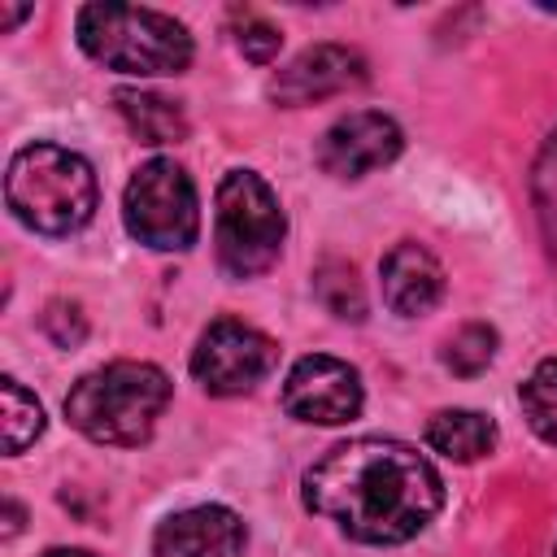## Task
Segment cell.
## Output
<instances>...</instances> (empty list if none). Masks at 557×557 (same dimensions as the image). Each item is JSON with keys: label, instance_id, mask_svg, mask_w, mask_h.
I'll use <instances>...</instances> for the list:
<instances>
[{"label": "cell", "instance_id": "obj_1", "mask_svg": "<svg viewBox=\"0 0 557 557\" xmlns=\"http://www.w3.org/2000/svg\"><path fill=\"white\" fill-rule=\"evenodd\" d=\"M305 505L361 544H400L440 513L444 483L409 444L348 440L305 470Z\"/></svg>", "mask_w": 557, "mask_h": 557}, {"label": "cell", "instance_id": "obj_2", "mask_svg": "<svg viewBox=\"0 0 557 557\" xmlns=\"http://www.w3.org/2000/svg\"><path fill=\"white\" fill-rule=\"evenodd\" d=\"M170 405V379L148 361H113L83 374L65 396V418L96 444L135 448Z\"/></svg>", "mask_w": 557, "mask_h": 557}, {"label": "cell", "instance_id": "obj_3", "mask_svg": "<svg viewBox=\"0 0 557 557\" xmlns=\"http://www.w3.org/2000/svg\"><path fill=\"white\" fill-rule=\"evenodd\" d=\"M4 200L17 222L44 235H70L96 213L91 165L57 144H26L4 174Z\"/></svg>", "mask_w": 557, "mask_h": 557}, {"label": "cell", "instance_id": "obj_4", "mask_svg": "<svg viewBox=\"0 0 557 557\" xmlns=\"http://www.w3.org/2000/svg\"><path fill=\"white\" fill-rule=\"evenodd\" d=\"M78 44L122 74H178L191 61V35L183 22L139 4H87L78 9Z\"/></svg>", "mask_w": 557, "mask_h": 557}, {"label": "cell", "instance_id": "obj_5", "mask_svg": "<svg viewBox=\"0 0 557 557\" xmlns=\"http://www.w3.org/2000/svg\"><path fill=\"white\" fill-rule=\"evenodd\" d=\"M283 213L265 178L252 170H226L218 183V261L231 278H252L278 261Z\"/></svg>", "mask_w": 557, "mask_h": 557}, {"label": "cell", "instance_id": "obj_6", "mask_svg": "<svg viewBox=\"0 0 557 557\" xmlns=\"http://www.w3.org/2000/svg\"><path fill=\"white\" fill-rule=\"evenodd\" d=\"M122 218H126V231L148 248H161V252L191 248L200 231V209H196V187L183 174V165L165 157L139 165L135 178L126 183Z\"/></svg>", "mask_w": 557, "mask_h": 557}, {"label": "cell", "instance_id": "obj_7", "mask_svg": "<svg viewBox=\"0 0 557 557\" xmlns=\"http://www.w3.org/2000/svg\"><path fill=\"white\" fill-rule=\"evenodd\" d=\"M274 357L278 348L270 335H261L257 326L239 318H218L191 352V374L213 396H239V392H252L270 374Z\"/></svg>", "mask_w": 557, "mask_h": 557}, {"label": "cell", "instance_id": "obj_8", "mask_svg": "<svg viewBox=\"0 0 557 557\" xmlns=\"http://www.w3.org/2000/svg\"><path fill=\"white\" fill-rule=\"evenodd\" d=\"M283 409L318 426L352 422L361 413V379L339 357H326V352L300 357L283 383Z\"/></svg>", "mask_w": 557, "mask_h": 557}, {"label": "cell", "instance_id": "obj_9", "mask_svg": "<svg viewBox=\"0 0 557 557\" xmlns=\"http://www.w3.org/2000/svg\"><path fill=\"white\" fill-rule=\"evenodd\" d=\"M400 148H405L400 126H396L392 117H383V113L361 109V113L339 117V122L322 135V144H318V165H322L326 174H335V178H361V174H370V170H379V165H392V161L400 157Z\"/></svg>", "mask_w": 557, "mask_h": 557}, {"label": "cell", "instance_id": "obj_10", "mask_svg": "<svg viewBox=\"0 0 557 557\" xmlns=\"http://www.w3.org/2000/svg\"><path fill=\"white\" fill-rule=\"evenodd\" d=\"M361 83H366L361 52H352L344 44H313L270 78V96L278 104L296 109V104H313V100L339 96V91L361 87Z\"/></svg>", "mask_w": 557, "mask_h": 557}, {"label": "cell", "instance_id": "obj_11", "mask_svg": "<svg viewBox=\"0 0 557 557\" xmlns=\"http://www.w3.org/2000/svg\"><path fill=\"white\" fill-rule=\"evenodd\" d=\"M152 553L157 557H244V522L222 505H196L157 527Z\"/></svg>", "mask_w": 557, "mask_h": 557}, {"label": "cell", "instance_id": "obj_12", "mask_svg": "<svg viewBox=\"0 0 557 557\" xmlns=\"http://www.w3.org/2000/svg\"><path fill=\"white\" fill-rule=\"evenodd\" d=\"M440 296H444V270L422 244L405 239L383 257V300L392 305V313L422 318L440 305Z\"/></svg>", "mask_w": 557, "mask_h": 557}, {"label": "cell", "instance_id": "obj_13", "mask_svg": "<svg viewBox=\"0 0 557 557\" xmlns=\"http://www.w3.org/2000/svg\"><path fill=\"white\" fill-rule=\"evenodd\" d=\"M426 444L453 461H479L483 453H492L496 426H492V418H483L474 409H440L426 422Z\"/></svg>", "mask_w": 557, "mask_h": 557}, {"label": "cell", "instance_id": "obj_14", "mask_svg": "<svg viewBox=\"0 0 557 557\" xmlns=\"http://www.w3.org/2000/svg\"><path fill=\"white\" fill-rule=\"evenodd\" d=\"M113 104L126 117V126L139 135V144H178V139H187L183 109L174 100L157 96V91H131V87H122L113 96Z\"/></svg>", "mask_w": 557, "mask_h": 557}, {"label": "cell", "instance_id": "obj_15", "mask_svg": "<svg viewBox=\"0 0 557 557\" xmlns=\"http://www.w3.org/2000/svg\"><path fill=\"white\" fill-rule=\"evenodd\" d=\"M518 396H522V413H527L531 431L557 448V357L540 361Z\"/></svg>", "mask_w": 557, "mask_h": 557}, {"label": "cell", "instance_id": "obj_16", "mask_svg": "<svg viewBox=\"0 0 557 557\" xmlns=\"http://www.w3.org/2000/svg\"><path fill=\"white\" fill-rule=\"evenodd\" d=\"M0 396H4V453L17 457L44 431V409H39V400L17 379H4L0 383Z\"/></svg>", "mask_w": 557, "mask_h": 557}, {"label": "cell", "instance_id": "obj_17", "mask_svg": "<svg viewBox=\"0 0 557 557\" xmlns=\"http://www.w3.org/2000/svg\"><path fill=\"white\" fill-rule=\"evenodd\" d=\"M313 283H318L322 305H326L335 318H348V322H361V318H366L361 283H357V274H352V265H348V261H322Z\"/></svg>", "mask_w": 557, "mask_h": 557}, {"label": "cell", "instance_id": "obj_18", "mask_svg": "<svg viewBox=\"0 0 557 557\" xmlns=\"http://www.w3.org/2000/svg\"><path fill=\"white\" fill-rule=\"evenodd\" d=\"M531 200H535V218H540V231L548 239V252L557 257V131L548 135V144H544V152L535 161Z\"/></svg>", "mask_w": 557, "mask_h": 557}, {"label": "cell", "instance_id": "obj_19", "mask_svg": "<svg viewBox=\"0 0 557 557\" xmlns=\"http://www.w3.org/2000/svg\"><path fill=\"white\" fill-rule=\"evenodd\" d=\"M492 352H496V331L483 326V322H470V326H461V331L448 339L444 366H448L453 374L470 379V374H479V370L492 361Z\"/></svg>", "mask_w": 557, "mask_h": 557}, {"label": "cell", "instance_id": "obj_20", "mask_svg": "<svg viewBox=\"0 0 557 557\" xmlns=\"http://www.w3.org/2000/svg\"><path fill=\"white\" fill-rule=\"evenodd\" d=\"M44 331L52 335L57 348H74V344H83V335H87V318L78 313V305L52 300L48 313H44Z\"/></svg>", "mask_w": 557, "mask_h": 557}, {"label": "cell", "instance_id": "obj_21", "mask_svg": "<svg viewBox=\"0 0 557 557\" xmlns=\"http://www.w3.org/2000/svg\"><path fill=\"white\" fill-rule=\"evenodd\" d=\"M235 44H239V52H244L248 61H274V52H278L283 35H278L270 22H261V17H244V26H239Z\"/></svg>", "mask_w": 557, "mask_h": 557}, {"label": "cell", "instance_id": "obj_22", "mask_svg": "<svg viewBox=\"0 0 557 557\" xmlns=\"http://www.w3.org/2000/svg\"><path fill=\"white\" fill-rule=\"evenodd\" d=\"M26 13H30V9H4V4H0V26L9 30V26H17V22L26 17Z\"/></svg>", "mask_w": 557, "mask_h": 557}, {"label": "cell", "instance_id": "obj_23", "mask_svg": "<svg viewBox=\"0 0 557 557\" xmlns=\"http://www.w3.org/2000/svg\"><path fill=\"white\" fill-rule=\"evenodd\" d=\"M22 531V509L9 500V522H4V535H17Z\"/></svg>", "mask_w": 557, "mask_h": 557}, {"label": "cell", "instance_id": "obj_24", "mask_svg": "<svg viewBox=\"0 0 557 557\" xmlns=\"http://www.w3.org/2000/svg\"><path fill=\"white\" fill-rule=\"evenodd\" d=\"M44 557H96V553H83V548H52V553H44Z\"/></svg>", "mask_w": 557, "mask_h": 557}]
</instances>
